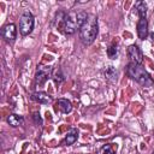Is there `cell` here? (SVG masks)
Here are the masks:
<instances>
[{"instance_id":"cell-1","label":"cell","mask_w":154,"mask_h":154,"mask_svg":"<svg viewBox=\"0 0 154 154\" xmlns=\"http://www.w3.org/2000/svg\"><path fill=\"white\" fill-rule=\"evenodd\" d=\"M87 17H88V14L84 11H71L65 14L60 30H63L64 34H66V35H72L77 30L81 29V26L83 25V23L87 19Z\"/></svg>"},{"instance_id":"cell-18","label":"cell","mask_w":154,"mask_h":154,"mask_svg":"<svg viewBox=\"0 0 154 154\" xmlns=\"http://www.w3.org/2000/svg\"><path fill=\"white\" fill-rule=\"evenodd\" d=\"M32 119H34V122H35L36 124H41V123H42V119H41V117H40L38 113H35V114L32 116Z\"/></svg>"},{"instance_id":"cell-19","label":"cell","mask_w":154,"mask_h":154,"mask_svg":"<svg viewBox=\"0 0 154 154\" xmlns=\"http://www.w3.org/2000/svg\"><path fill=\"white\" fill-rule=\"evenodd\" d=\"M152 154H154V150H153V153H152Z\"/></svg>"},{"instance_id":"cell-17","label":"cell","mask_w":154,"mask_h":154,"mask_svg":"<svg viewBox=\"0 0 154 154\" xmlns=\"http://www.w3.org/2000/svg\"><path fill=\"white\" fill-rule=\"evenodd\" d=\"M101 154H114L113 149H112V146L111 144H106L102 149H101Z\"/></svg>"},{"instance_id":"cell-10","label":"cell","mask_w":154,"mask_h":154,"mask_svg":"<svg viewBox=\"0 0 154 154\" xmlns=\"http://www.w3.org/2000/svg\"><path fill=\"white\" fill-rule=\"evenodd\" d=\"M7 123H8L11 126L17 128V126H19V125H22V124L24 123V119H23L22 116H18V114L12 113V114H10V116L7 117Z\"/></svg>"},{"instance_id":"cell-2","label":"cell","mask_w":154,"mask_h":154,"mask_svg":"<svg viewBox=\"0 0 154 154\" xmlns=\"http://www.w3.org/2000/svg\"><path fill=\"white\" fill-rule=\"evenodd\" d=\"M97 35V17L95 14H88L85 22L79 29V38L84 45H91Z\"/></svg>"},{"instance_id":"cell-3","label":"cell","mask_w":154,"mask_h":154,"mask_svg":"<svg viewBox=\"0 0 154 154\" xmlns=\"http://www.w3.org/2000/svg\"><path fill=\"white\" fill-rule=\"evenodd\" d=\"M126 75L130 78L138 82L140 84H142L143 87H149L153 84V81H152L149 73L146 71V69L142 66V64L130 63L126 67Z\"/></svg>"},{"instance_id":"cell-7","label":"cell","mask_w":154,"mask_h":154,"mask_svg":"<svg viewBox=\"0 0 154 154\" xmlns=\"http://www.w3.org/2000/svg\"><path fill=\"white\" fill-rule=\"evenodd\" d=\"M128 57H129L130 61L131 63H135V64H142V61H143L142 51L136 45H131L128 48Z\"/></svg>"},{"instance_id":"cell-14","label":"cell","mask_w":154,"mask_h":154,"mask_svg":"<svg viewBox=\"0 0 154 154\" xmlns=\"http://www.w3.org/2000/svg\"><path fill=\"white\" fill-rule=\"evenodd\" d=\"M137 11H138L140 18L141 19H146V16H147V5L143 1H138L137 2Z\"/></svg>"},{"instance_id":"cell-9","label":"cell","mask_w":154,"mask_h":154,"mask_svg":"<svg viewBox=\"0 0 154 154\" xmlns=\"http://www.w3.org/2000/svg\"><path fill=\"white\" fill-rule=\"evenodd\" d=\"M137 34L140 38H144L148 34V22L147 19H140L137 24Z\"/></svg>"},{"instance_id":"cell-12","label":"cell","mask_w":154,"mask_h":154,"mask_svg":"<svg viewBox=\"0 0 154 154\" xmlns=\"http://www.w3.org/2000/svg\"><path fill=\"white\" fill-rule=\"evenodd\" d=\"M77 138H78V130L75 129V128H72V129L69 130V132H67V135L65 137V143L67 146L69 144H73L77 141Z\"/></svg>"},{"instance_id":"cell-5","label":"cell","mask_w":154,"mask_h":154,"mask_svg":"<svg viewBox=\"0 0 154 154\" xmlns=\"http://www.w3.org/2000/svg\"><path fill=\"white\" fill-rule=\"evenodd\" d=\"M52 73V67L51 66H38L36 75H35V81L37 84H43L46 83V81L51 77Z\"/></svg>"},{"instance_id":"cell-8","label":"cell","mask_w":154,"mask_h":154,"mask_svg":"<svg viewBox=\"0 0 154 154\" xmlns=\"http://www.w3.org/2000/svg\"><path fill=\"white\" fill-rule=\"evenodd\" d=\"M31 97H32V100H35L36 102H38V103H45V105H47V103H49V102L52 101V97H51L48 94L43 93V91H36V93H34V94L31 95Z\"/></svg>"},{"instance_id":"cell-6","label":"cell","mask_w":154,"mask_h":154,"mask_svg":"<svg viewBox=\"0 0 154 154\" xmlns=\"http://www.w3.org/2000/svg\"><path fill=\"white\" fill-rule=\"evenodd\" d=\"M1 36L2 38H5V41L7 42H13L17 37V28L13 23H10L7 25H5L1 29Z\"/></svg>"},{"instance_id":"cell-4","label":"cell","mask_w":154,"mask_h":154,"mask_svg":"<svg viewBox=\"0 0 154 154\" xmlns=\"http://www.w3.org/2000/svg\"><path fill=\"white\" fill-rule=\"evenodd\" d=\"M34 29V16L30 12H24L19 19V31L22 35H29Z\"/></svg>"},{"instance_id":"cell-16","label":"cell","mask_w":154,"mask_h":154,"mask_svg":"<svg viewBox=\"0 0 154 154\" xmlns=\"http://www.w3.org/2000/svg\"><path fill=\"white\" fill-rule=\"evenodd\" d=\"M53 79L55 81V83H61V82L64 81V75L61 73V70H60V69H58V70L54 72Z\"/></svg>"},{"instance_id":"cell-11","label":"cell","mask_w":154,"mask_h":154,"mask_svg":"<svg viewBox=\"0 0 154 154\" xmlns=\"http://www.w3.org/2000/svg\"><path fill=\"white\" fill-rule=\"evenodd\" d=\"M58 108L63 112V113H70L72 111V105L69 100L66 99H59L58 100Z\"/></svg>"},{"instance_id":"cell-15","label":"cell","mask_w":154,"mask_h":154,"mask_svg":"<svg viewBox=\"0 0 154 154\" xmlns=\"http://www.w3.org/2000/svg\"><path fill=\"white\" fill-rule=\"evenodd\" d=\"M107 55L111 58V59H116L118 57V48L117 46H111L108 49H107Z\"/></svg>"},{"instance_id":"cell-13","label":"cell","mask_w":154,"mask_h":154,"mask_svg":"<svg viewBox=\"0 0 154 154\" xmlns=\"http://www.w3.org/2000/svg\"><path fill=\"white\" fill-rule=\"evenodd\" d=\"M103 73H105L106 79H108L109 82H116V79H117V70L113 66L106 67V70L103 71Z\"/></svg>"}]
</instances>
